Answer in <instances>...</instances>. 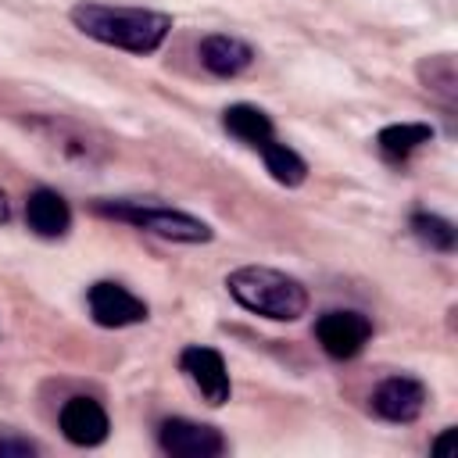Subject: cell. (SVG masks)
Instances as JSON below:
<instances>
[{"label": "cell", "mask_w": 458, "mask_h": 458, "mask_svg": "<svg viewBox=\"0 0 458 458\" xmlns=\"http://www.w3.org/2000/svg\"><path fill=\"white\" fill-rule=\"evenodd\" d=\"M72 21L89 39H100L107 47H122L132 54H150L165 43L172 18L161 11L143 7H107V4H75Z\"/></svg>", "instance_id": "obj_1"}, {"label": "cell", "mask_w": 458, "mask_h": 458, "mask_svg": "<svg viewBox=\"0 0 458 458\" xmlns=\"http://www.w3.org/2000/svg\"><path fill=\"white\" fill-rule=\"evenodd\" d=\"M225 286L247 311L276 318V322H293L308 308V290L293 276L276 272V268H258V265L236 268L229 272Z\"/></svg>", "instance_id": "obj_2"}, {"label": "cell", "mask_w": 458, "mask_h": 458, "mask_svg": "<svg viewBox=\"0 0 458 458\" xmlns=\"http://www.w3.org/2000/svg\"><path fill=\"white\" fill-rule=\"evenodd\" d=\"M100 215H111V218H125L147 233H157L165 240H179V243H204L211 240V225L193 218V215H182V211H168V208H140V204H97Z\"/></svg>", "instance_id": "obj_3"}, {"label": "cell", "mask_w": 458, "mask_h": 458, "mask_svg": "<svg viewBox=\"0 0 458 458\" xmlns=\"http://www.w3.org/2000/svg\"><path fill=\"white\" fill-rule=\"evenodd\" d=\"M315 336L322 344L326 354L333 358H354L369 336H372V322L361 311H326L315 322Z\"/></svg>", "instance_id": "obj_4"}, {"label": "cell", "mask_w": 458, "mask_h": 458, "mask_svg": "<svg viewBox=\"0 0 458 458\" xmlns=\"http://www.w3.org/2000/svg\"><path fill=\"white\" fill-rule=\"evenodd\" d=\"M157 440L172 458H211L225 451V440L215 426L190 422V419H165L157 429Z\"/></svg>", "instance_id": "obj_5"}, {"label": "cell", "mask_w": 458, "mask_h": 458, "mask_svg": "<svg viewBox=\"0 0 458 458\" xmlns=\"http://www.w3.org/2000/svg\"><path fill=\"white\" fill-rule=\"evenodd\" d=\"M86 304H89L93 322L107 326V329L132 326V322L147 318V304L140 297H132L125 286H118V283H93L89 293H86Z\"/></svg>", "instance_id": "obj_6"}, {"label": "cell", "mask_w": 458, "mask_h": 458, "mask_svg": "<svg viewBox=\"0 0 458 458\" xmlns=\"http://www.w3.org/2000/svg\"><path fill=\"white\" fill-rule=\"evenodd\" d=\"M179 365L193 379V386L204 394L208 404H225L229 401V372H225V361L215 347L193 344L179 354Z\"/></svg>", "instance_id": "obj_7"}, {"label": "cell", "mask_w": 458, "mask_h": 458, "mask_svg": "<svg viewBox=\"0 0 458 458\" xmlns=\"http://www.w3.org/2000/svg\"><path fill=\"white\" fill-rule=\"evenodd\" d=\"M426 404V386L411 376H390L372 394V411L386 422H411Z\"/></svg>", "instance_id": "obj_8"}, {"label": "cell", "mask_w": 458, "mask_h": 458, "mask_svg": "<svg viewBox=\"0 0 458 458\" xmlns=\"http://www.w3.org/2000/svg\"><path fill=\"white\" fill-rule=\"evenodd\" d=\"M61 433L79 447H93L107 437V411L93 397H72L61 408Z\"/></svg>", "instance_id": "obj_9"}, {"label": "cell", "mask_w": 458, "mask_h": 458, "mask_svg": "<svg viewBox=\"0 0 458 458\" xmlns=\"http://www.w3.org/2000/svg\"><path fill=\"white\" fill-rule=\"evenodd\" d=\"M25 222L32 233L39 236H64L68 233V222H72V211H68V200L57 193V190H32L29 200H25Z\"/></svg>", "instance_id": "obj_10"}, {"label": "cell", "mask_w": 458, "mask_h": 458, "mask_svg": "<svg viewBox=\"0 0 458 458\" xmlns=\"http://www.w3.org/2000/svg\"><path fill=\"white\" fill-rule=\"evenodd\" d=\"M200 61H204V68L211 75H225L229 79V75H240L254 61V50L243 39H236V36L215 32V36H208L200 43Z\"/></svg>", "instance_id": "obj_11"}, {"label": "cell", "mask_w": 458, "mask_h": 458, "mask_svg": "<svg viewBox=\"0 0 458 458\" xmlns=\"http://www.w3.org/2000/svg\"><path fill=\"white\" fill-rule=\"evenodd\" d=\"M429 140H433V129H429V125H422V122H401V125L379 129L376 147H379V154H383L386 161H404L411 150H419V147L429 143Z\"/></svg>", "instance_id": "obj_12"}, {"label": "cell", "mask_w": 458, "mask_h": 458, "mask_svg": "<svg viewBox=\"0 0 458 458\" xmlns=\"http://www.w3.org/2000/svg\"><path fill=\"white\" fill-rule=\"evenodd\" d=\"M222 125H225L236 140H243V143H250V147H261V143L272 140V122H268V114H265L261 107H254V104H233V107H225Z\"/></svg>", "instance_id": "obj_13"}, {"label": "cell", "mask_w": 458, "mask_h": 458, "mask_svg": "<svg viewBox=\"0 0 458 458\" xmlns=\"http://www.w3.org/2000/svg\"><path fill=\"white\" fill-rule=\"evenodd\" d=\"M261 157H265V168L272 172V179L283 182V186H301L304 175H308V165L286 143H272V140L261 143Z\"/></svg>", "instance_id": "obj_14"}, {"label": "cell", "mask_w": 458, "mask_h": 458, "mask_svg": "<svg viewBox=\"0 0 458 458\" xmlns=\"http://www.w3.org/2000/svg\"><path fill=\"white\" fill-rule=\"evenodd\" d=\"M411 229H415V236H419L422 243H429L433 250H451V247H454V229H451V222H444V218H437V215H415V218H411Z\"/></svg>", "instance_id": "obj_15"}, {"label": "cell", "mask_w": 458, "mask_h": 458, "mask_svg": "<svg viewBox=\"0 0 458 458\" xmlns=\"http://www.w3.org/2000/svg\"><path fill=\"white\" fill-rule=\"evenodd\" d=\"M11 454L29 458V454H36V447L29 440H0V458H11Z\"/></svg>", "instance_id": "obj_16"}, {"label": "cell", "mask_w": 458, "mask_h": 458, "mask_svg": "<svg viewBox=\"0 0 458 458\" xmlns=\"http://www.w3.org/2000/svg\"><path fill=\"white\" fill-rule=\"evenodd\" d=\"M454 440H458V429H444L437 440H433V454H440V458H447V454H454Z\"/></svg>", "instance_id": "obj_17"}, {"label": "cell", "mask_w": 458, "mask_h": 458, "mask_svg": "<svg viewBox=\"0 0 458 458\" xmlns=\"http://www.w3.org/2000/svg\"><path fill=\"white\" fill-rule=\"evenodd\" d=\"M0 222H7V197H4V190H0Z\"/></svg>", "instance_id": "obj_18"}]
</instances>
